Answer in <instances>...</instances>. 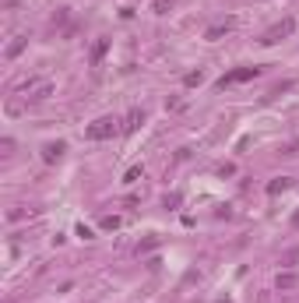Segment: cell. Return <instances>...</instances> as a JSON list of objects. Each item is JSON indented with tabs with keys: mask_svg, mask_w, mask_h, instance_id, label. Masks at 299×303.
<instances>
[{
	"mask_svg": "<svg viewBox=\"0 0 299 303\" xmlns=\"http://www.w3.org/2000/svg\"><path fill=\"white\" fill-rule=\"evenodd\" d=\"M116 134H120V120H113V116H102V120H95V124L85 127L88 141H109V138H116Z\"/></svg>",
	"mask_w": 299,
	"mask_h": 303,
	"instance_id": "1",
	"label": "cell"
},
{
	"mask_svg": "<svg viewBox=\"0 0 299 303\" xmlns=\"http://www.w3.org/2000/svg\"><path fill=\"white\" fill-rule=\"evenodd\" d=\"M292 32H296V18H281L278 25H271V28L261 36V46H278V42L289 39Z\"/></svg>",
	"mask_w": 299,
	"mask_h": 303,
	"instance_id": "2",
	"label": "cell"
},
{
	"mask_svg": "<svg viewBox=\"0 0 299 303\" xmlns=\"http://www.w3.org/2000/svg\"><path fill=\"white\" fill-rule=\"evenodd\" d=\"M261 78V67H236V71H226L218 78V88H229V85H243V81H253Z\"/></svg>",
	"mask_w": 299,
	"mask_h": 303,
	"instance_id": "3",
	"label": "cell"
},
{
	"mask_svg": "<svg viewBox=\"0 0 299 303\" xmlns=\"http://www.w3.org/2000/svg\"><path fill=\"white\" fill-rule=\"evenodd\" d=\"M232 28H236V18H226V21H218V25H211V28H208V32H204V39H208V42H218L222 36H229Z\"/></svg>",
	"mask_w": 299,
	"mask_h": 303,
	"instance_id": "4",
	"label": "cell"
},
{
	"mask_svg": "<svg viewBox=\"0 0 299 303\" xmlns=\"http://www.w3.org/2000/svg\"><path fill=\"white\" fill-rule=\"evenodd\" d=\"M64 152H67V145H64V141H46V145H42V162H50V166H53L60 155H64Z\"/></svg>",
	"mask_w": 299,
	"mask_h": 303,
	"instance_id": "5",
	"label": "cell"
},
{
	"mask_svg": "<svg viewBox=\"0 0 299 303\" xmlns=\"http://www.w3.org/2000/svg\"><path fill=\"white\" fill-rule=\"evenodd\" d=\"M106 53H109V39H95V46H92V67H99Z\"/></svg>",
	"mask_w": 299,
	"mask_h": 303,
	"instance_id": "6",
	"label": "cell"
},
{
	"mask_svg": "<svg viewBox=\"0 0 299 303\" xmlns=\"http://www.w3.org/2000/svg\"><path fill=\"white\" fill-rule=\"evenodd\" d=\"M144 120H148V113H144V110H130V113H127V124H123V131H138V127L144 124Z\"/></svg>",
	"mask_w": 299,
	"mask_h": 303,
	"instance_id": "7",
	"label": "cell"
},
{
	"mask_svg": "<svg viewBox=\"0 0 299 303\" xmlns=\"http://www.w3.org/2000/svg\"><path fill=\"white\" fill-rule=\"evenodd\" d=\"M289 187H292V180H289V176H278V180H271V184H267V194H271V198H275V194L289 190Z\"/></svg>",
	"mask_w": 299,
	"mask_h": 303,
	"instance_id": "8",
	"label": "cell"
},
{
	"mask_svg": "<svg viewBox=\"0 0 299 303\" xmlns=\"http://www.w3.org/2000/svg\"><path fill=\"white\" fill-rule=\"evenodd\" d=\"M296 271H281V275H278V289H296Z\"/></svg>",
	"mask_w": 299,
	"mask_h": 303,
	"instance_id": "9",
	"label": "cell"
},
{
	"mask_svg": "<svg viewBox=\"0 0 299 303\" xmlns=\"http://www.w3.org/2000/svg\"><path fill=\"white\" fill-rule=\"evenodd\" d=\"M201 81H204V71H190V74H183V85H187V88H197Z\"/></svg>",
	"mask_w": 299,
	"mask_h": 303,
	"instance_id": "10",
	"label": "cell"
},
{
	"mask_svg": "<svg viewBox=\"0 0 299 303\" xmlns=\"http://www.w3.org/2000/svg\"><path fill=\"white\" fill-rule=\"evenodd\" d=\"M25 42H28V39H25V36H14V42H11V46H7V57H11V60H14V57H18V53H21V50H25Z\"/></svg>",
	"mask_w": 299,
	"mask_h": 303,
	"instance_id": "11",
	"label": "cell"
},
{
	"mask_svg": "<svg viewBox=\"0 0 299 303\" xmlns=\"http://www.w3.org/2000/svg\"><path fill=\"white\" fill-rule=\"evenodd\" d=\"M138 180H141V166H130L123 173V184H138Z\"/></svg>",
	"mask_w": 299,
	"mask_h": 303,
	"instance_id": "12",
	"label": "cell"
},
{
	"mask_svg": "<svg viewBox=\"0 0 299 303\" xmlns=\"http://www.w3.org/2000/svg\"><path fill=\"white\" fill-rule=\"evenodd\" d=\"M173 11V0H155V14H169Z\"/></svg>",
	"mask_w": 299,
	"mask_h": 303,
	"instance_id": "13",
	"label": "cell"
},
{
	"mask_svg": "<svg viewBox=\"0 0 299 303\" xmlns=\"http://www.w3.org/2000/svg\"><path fill=\"white\" fill-rule=\"evenodd\" d=\"M50 92H53V85H39V88H35V92H32V99H46Z\"/></svg>",
	"mask_w": 299,
	"mask_h": 303,
	"instance_id": "14",
	"label": "cell"
},
{
	"mask_svg": "<svg viewBox=\"0 0 299 303\" xmlns=\"http://www.w3.org/2000/svg\"><path fill=\"white\" fill-rule=\"evenodd\" d=\"M292 85H296V81H281V85H275V88H271V95H281V92H289Z\"/></svg>",
	"mask_w": 299,
	"mask_h": 303,
	"instance_id": "15",
	"label": "cell"
},
{
	"mask_svg": "<svg viewBox=\"0 0 299 303\" xmlns=\"http://www.w3.org/2000/svg\"><path fill=\"white\" fill-rule=\"evenodd\" d=\"M116 226H120L116 215H106V219H102V229H116Z\"/></svg>",
	"mask_w": 299,
	"mask_h": 303,
	"instance_id": "16",
	"label": "cell"
},
{
	"mask_svg": "<svg viewBox=\"0 0 299 303\" xmlns=\"http://www.w3.org/2000/svg\"><path fill=\"white\" fill-rule=\"evenodd\" d=\"M155 244H158V240H144V244H141V247H138V254H148V250H152V247H155Z\"/></svg>",
	"mask_w": 299,
	"mask_h": 303,
	"instance_id": "17",
	"label": "cell"
},
{
	"mask_svg": "<svg viewBox=\"0 0 299 303\" xmlns=\"http://www.w3.org/2000/svg\"><path fill=\"white\" fill-rule=\"evenodd\" d=\"M292 226H296V229H299V211H296V215H292Z\"/></svg>",
	"mask_w": 299,
	"mask_h": 303,
	"instance_id": "18",
	"label": "cell"
}]
</instances>
